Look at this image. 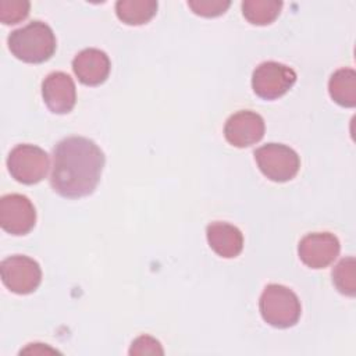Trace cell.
<instances>
[{
	"mask_svg": "<svg viewBox=\"0 0 356 356\" xmlns=\"http://www.w3.org/2000/svg\"><path fill=\"white\" fill-rule=\"evenodd\" d=\"M259 309L263 320L275 328H289L300 317L302 307L296 293L280 284H268L261 292Z\"/></svg>",
	"mask_w": 356,
	"mask_h": 356,
	"instance_id": "cell-3",
	"label": "cell"
},
{
	"mask_svg": "<svg viewBox=\"0 0 356 356\" xmlns=\"http://www.w3.org/2000/svg\"><path fill=\"white\" fill-rule=\"evenodd\" d=\"M266 125L260 114L250 110L234 113L224 125L227 142L235 147H249L261 140Z\"/></svg>",
	"mask_w": 356,
	"mask_h": 356,
	"instance_id": "cell-10",
	"label": "cell"
},
{
	"mask_svg": "<svg viewBox=\"0 0 356 356\" xmlns=\"http://www.w3.org/2000/svg\"><path fill=\"white\" fill-rule=\"evenodd\" d=\"M157 6L154 0H118L115 14L127 25H142L156 15Z\"/></svg>",
	"mask_w": 356,
	"mask_h": 356,
	"instance_id": "cell-15",
	"label": "cell"
},
{
	"mask_svg": "<svg viewBox=\"0 0 356 356\" xmlns=\"http://www.w3.org/2000/svg\"><path fill=\"white\" fill-rule=\"evenodd\" d=\"M42 96L47 108L56 114L70 113L76 102V89L72 78L63 72H50L42 82Z\"/></svg>",
	"mask_w": 356,
	"mask_h": 356,
	"instance_id": "cell-11",
	"label": "cell"
},
{
	"mask_svg": "<svg viewBox=\"0 0 356 356\" xmlns=\"http://www.w3.org/2000/svg\"><path fill=\"white\" fill-rule=\"evenodd\" d=\"M295 82L296 72L291 67L277 61L259 64L252 75L253 92L264 100H274L284 96Z\"/></svg>",
	"mask_w": 356,
	"mask_h": 356,
	"instance_id": "cell-6",
	"label": "cell"
},
{
	"mask_svg": "<svg viewBox=\"0 0 356 356\" xmlns=\"http://www.w3.org/2000/svg\"><path fill=\"white\" fill-rule=\"evenodd\" d=\"M206 236L209 246L221 257H236L243 249V235L232 224L216 221L207 225Z\"/></svg>",
	"mask_w": 356,
	"mask_h": 356,
	"instance_id": "cell-13",
	"label": "cell"
},
{
	"mask_svg": "<svg viewBox=\"0 0 356 356\" xmlns=\"http://www.w3.org/2000/svg\"><path fill=\"white\" fill-rule=\"evenodd\" d=\"M331 99L342 107L356 106V72L352 68L337 70L328 81Z\"/></svg>",
	"mask_w": 356,
	"mask_h": 356,
	"instance_id": "cell-14",
	"label": "cell"
},
{
	"mask_svg": "<svg viewBox=\"0 0 356 356\" xmlns=\"http://www.w3.org/2000/svg\"><path fill=\"white\" fill-rule=\"evenodd\" d=\"M50 167L49 154L39 146L17 145L7 157V168L11 177L25 185L40 182Z\"/></svg>",
	"mask_w": 356,
	"mask_h": 356,
	"instance_id": "cell-4",
	"label": "cell"
},
{
	"mask_svg": "<svg viewBox=\"0 0 356 356\" xmlns=\"http://www.w3.org/2000/svg\"><path fill=\"white\" fill-rule=\"evenodd\" d=\"M111 63L108 56L95 47L81 50L72 60V70L78 81L88 86L103 83L110 74Z\"/></svg>",
	"mask_w": 356,
	"mask_h": 356,
	"instance_id": "cell-12",
	"label": "cell"
},
{
	"mask_svg": "<svg viewBox=\"0 0 356 356\" xmlns=\"http://www.w3.org/2000/svg\"><path fill=\"white\" fill-rule=\"evenodd\" d=\"M100 147L83 136H68L53 150L50 185L56 193L78 199L93 193L104 167Z\"/></svg>",
	"mask_w": 356,
	"mask_h": 356,
	"instance_id": "cell-1",
	"label": "cell"
},
{
	"mask_svg": "<svg viewBox=\"0 0 356 356\" xmlns=\"http://www.w3.org/2000/svg\"><path fill=\"white\" fill-rule=\"evenodd\" d=\"M1 281L14 293L28 295L33 292L42 281V270L36 260L14 254L6 257L0 264Z\"/></svg>",
	"mask_w": 356,
	"mask_h": 356,
	"instance_id": "cell-7",
	"label": "cell"
},
{
	"mask_svg": "<svg viewBox=\"0 0 356 356\" xmlns=\"http://www.w3.org/2000/svg\"><path fill=\"white\" fill-rule=\"evenodd\" d=\"M332 282L335 288L346 295L355 296L356 293V261L355 257L349 256L338 261L332 270Z\"/></svg>",
	"mask_w": 356,
	"mask_h": 356,
	"instance_id": "cell-17",
	"label": "cell"
},
{
	"mask_svg": "<svg viewBox=\"0 0 356 356\" xmlns=\"http://www.w3.org/2000/svg\"><path fill=\"white\" fill-rule=\"evenodd\" d=\"M189 8L200 15V17H218L224 14L228 7L231 6V1L228 0H191L188 1Z\"/></svg>",
	"mask_w": 356,
	"mask_h": 356,
	"instance_id": "cell-19",
	"label": "cell"
},
{
	"mask_svg": "<svg viewBox=\"0 0 356 356\" xmlns=\"http://www.w3.org/2000/svg\"><path fill=\"white\" fill-rule=\"evenodd\" d=\"M31 4L25 0H1L0 1V21L6 25L17 24L25 19L29 14Z\"/></svg>",
	"mask_w": 356,
	"mask_h": 356,
	"instance_id": "cell-18",
	"label": "cell"
},
{
	"mask_svg": "<svg viewBox=\"0 0 356 356\" xmlns=\"http://www.w3.org/2000/svg\"><path fill=\"white\" fill-rule=\"evenodd\" d=\"M7 43L13 56L31 64L44 63L56 51L54 32L42 21H32L13 31L8 35Z\"/></svg>",
	"mask_w": 356,
	"mask_h": 356,
	"instance_id": "cell-2",
	"label": "cell"
},
{
	"mask_svg": "<svg viewBox=\"0 0 356 356\" xmlns=\"http://www.w3.org/2000/svg\"><path fill=\"white\" fill-rule=\"evenodd\" d=\"M339 250V241L331 232L307 234L300 239L298 246V254L302 263L314 270L330 266L338 257Z\"/></svg>",
	"mask_w": 356,
	"mask_h": 356,
	"instance_id": "cell-9",
	"label": "cell"
},
{
	"mask_svg": "<svg viewBox=\"0 0 356 356\" xmlns=\"http://www.w3.org/2000/svg\"><path fill=\"white\" fill-rule=\"evenodd\" d=\"M282 8V1L278 0H245L242 1V14L253 25H268Z\"/></svg>",
	"mask_w": 356,
	"mask_h": 356,
	"instance_id": "cell-16",
	"label": "cell"
},
{
	"mask_svg": "<svg viewBox=\"0 0 356 356\" xmlns=\"http://www.w3.org/2000/svg\"><path fill=\"white\" fill-rule=\"evenodd\" d=\"M254 160L264 177L274 182L292 179L300 167L298 153L282 143H267L254 150Z\"/></svg>",
	"mask_w": 356,
	"mask_h": 356,
	"instance_id": "cell-5",
	"label": "cell"
},
{
	"mask_svg": "<svg viewBox=\"0 0 356 356\" xmlns=\"http://www.w3.org/2000/svg\"><path fill=\"white\" fill-rule=\"evenodd\" d=\"M164 350L157 339L150 335H140L134 339L129 355H163Z\"/></svg>",
	"mask_w": 356,
	"mask_h": 356,
	"instance_id": "cell-20",
	"label": "cell"
},
{
	"mask_svg": "<svg viewBox=\"0 0 356 356\" xmlns=\"http://www.w3.org/2000/svg\"><path fill=\"white\" fill-rule=\"evenodd\" d=\"M36 222V210L32 202L19 193L4 195L0 199V225L11 235L28 234Z\"/></svg>",
	"mask_w": 356,
	"mask_h": 356,
	"instance_id": "cell-8",
	"label": "cell"
}]
</instances>
